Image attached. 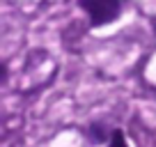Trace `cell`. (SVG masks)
Instances as JSON below:
<instances>
[{
  "instance_id": "obj_1",
  "label": "cell",
  "mask_w": 156,
  "mask_h": 147,
  "mask_svg": "<svg viewBox=\"0 0 156 147\" xmlns=\"http://www.w3.org/2000/svg\"><path fill=\"white\" fill-rule=\"evenodd\" d=\"M80 7L85 9L90 23L94 28L112 23L122 12V0H80Z\"/></svg>"
},
{
  "instance_id": "obj_2",
  "label": "cell",
  "mask_w": 156,
  "mask_h": 147,
  "mask_svg": "<svg viewBox=\"0 0 156 147\" xmlns=\"http://www.w3.org/2000/svg\"><path fill=\"white\" fill-rule=\"evenodd\" d=\"M108 147H129L126 145V138H124V133H122V129H115V131H112Z\"/></svg>"
}]
</instances>
